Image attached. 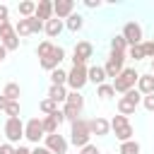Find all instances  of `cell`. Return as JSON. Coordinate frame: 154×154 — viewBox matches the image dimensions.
<instances>
[{
    "label": "cell",
    "instance_id": "cell-1",
    "mask_svg": "<svg viewBox=\"0 0 154 154\" xmlns=\"http://www.w3.org/2000/svg\"><path fill=\"white\" fill-rule=\"evenodd\" d=\"M60 111H63L65 120L75 123V120L82 116V111H84V96H82L79 91H67V99H65V103H63Z\"/></svg>",
    "mask_w": 154,
    "mask_h": 154
},
{
    "label": "cell",
    "instance_id": "cell-2",
    "mask_svg": "<svg viewBox=\"0 0 154 154\" xmlns=\"http://www.w3.org/2000/svg\"><path fill=\"white\" fill-rule=\"evenodd\" d=\"M89 137H91V132H89V120L77 118L75 123H70V144H75L77 149H82V147L89 144Z\"/></svg>",
    "mask_w": 154,
    "mask_h": 154
},
{
    "label": "cell",
    "instance_id": "cell-3",
    "mask_svg": "<svg viewBox=\"0 0 154 154\" xmlns=\"http://www.w3.org/2000/svg\"><path fill=\"white\" fill-rule=\"evenodd\" d=\"M137 77H140V72H137L135 67H123V72L111 82V87H113V91H116V94H125V91L135 89Z\"/></svg>",
    "mask_w": 154,
    "mask_h": 154
},
{
    "label": "cell",
    "instance_id": "cell-4",
    "mask_svg": "<svg viewBox=\"0 0 154 154\" xmlns=\"http://www.w3.org/2000/svg\"><path fill=\"white\" fill-rule=\"evenodd\" d=\"M142 103V94L137 91V89H130V91H125L120 99H118V103H116V108H118V113L120 116H132L135 111H137V106Z\"/></svg>",
    "mask_w": 154,
    "mask_h": 154
},
{
    "label": "cell",
    "instance_id": "cell-5",
    "mask_svg": "<svg viewBox=\"0 0 154 154\" xmlns=\"http://www.w3.org/2000/svg\"><path fill=\"white\" fill-rule=\"evenodd\" d=\"M111 132L116 135V140H120V142H128V140H132V135H135V130H132V125H130V118H125V116H113L111 120Z\"/></svg>",
    "mask_w": 154,
    "mask_h": 154
},
{
    "label": "cell",
    "instance_id": "cell-6",
    "mask_svg": "<svg viewBox=\"0 0 154 154\" xmlns=\"http://www.w3.org/2000/svg\"><path fill=\"white\" fill-rule=\"evenodd\" d=\"M87 65H72L67 70V82L65 87H70V91H82L84 84H87Z\"/></svg>",
    "mask_w": 154,
    "mask_h": 154
},
{
    "label": "cell",
    "instance_id": "cell-7",
    "mask_svg": "<svg viewBox=\"0 0 154 154\" xmlns=\"http://www.w3.org/2000/svg\"><path fill=\"white\" fill-rule=\"evenodd\" d=\"M125 53H116V51H111L108 53V58H106V65H103V72H106V77H118L120 72H123V67H125Z\"/></svg>",
    "mask_w": 154,
    "mask_h": 154
},
{
    "label": "cell",
    "instance_id": "cell-8",
    "mask_svg": "<svg viewBox=\"0 0 154 154\" xmlns=\"http://www.w3.org/2000/svg\"><path fill=\"white\" fill-rule=\"evenodd\" d=\"M22 137H24V123H22V118H7L5 120V142L17 144Z\"/></svg>",
    "mask_w": 154,
    "mask_h": 154
},
{
    "label": "cell",
    "instance_id": "cell-9",
    "mask_svg": "<svg viewBox=\"0 0 154 154\" xmlns=\"http://www.w3.org/2000/svg\"><path fill=\"white\" fill-rule=\"evenodd\" d=\"M24 137L29 140V142H34V144H38L43 137H46V132H43V125H41V118H29L26 123H24Z\"/></svg>",
    "mask_w": 154,
    "mask_h": 154
},
{
    "label": "cell",
    "instance_id": "cell-10",
    "mask_svg": "<svg viewBox=\"0 0 154 154\" xmlns=\"http://www.w3.org/2000/svg\"><path fill=\"white\" fill-rule=\"evenodd\" d=\"M120 36L125 38L128 48H130V46H137V43H142V24H137V22H125V26H123Z\"/></svg>",
    "mask_w": 154,
    "mask_h": 154
},
{
    "label": "cell",
    "instance_id": "cell-11",
    "mask_svg": "<svg viewBox=\"0 0 154 154\" xmlns=\"http://www.w3.org/2000/svg\"><path fill=\"white\" fill-rule=\"evenodd\" d=\"M94 55V46L89 41H77L72 51V65H87V60Z\"/></svg>",
    "mask_w": 154,
    "mask_h": 154
},
{
    "label": "cell",
    "instance_id": "cell-12",
    "mask_svg": "<svg viewBox=\"0 0 154 154\" xmlns=\"http://www.w3.org/2000/svg\"><path fill=\"white\" fill-rule=\"evenodd\" d=\"M65 60V48L63 46H55L53 48V53L48 55V58H41L38 60V65H41V70H46V72H53V70H58L60 67V63Z\"/></svg>",
    "mask_w": 154,
    "mask_h": 154
},
{
    "label": "cell",
    "instance_id": "cell-13",
    "mask_svg": "<svg viewBox=\"0 0 154 154\" xmlns=\"http://www.w3.org/2000/svg\"><path fill=\"white\" fill-rule=\"evenodd\" d=\"M43 147L48 149V152H53V154H67V147H70V142L60 135V132H53V135H46L43 137Z\"/></svg>",
    "mask_w": 154,
    "mask_h": 154
},
{
    "label": "cell",
    "instance_id": "cell-14",
    "mask_svg": "<svg viewBox=\"0 0 154 154\" xmlns=\"http://www.w3.org/2000/svg\"><path fill=\"white\" fill-rule=\"evenodd\" d=\"M0 46H2L7 53L19 48V36L14 34V24H5V26L0 29Z\"/></svg>",
    "mask_w": 154,
    "mask_h": 154
},
{
    "label": "cell",
    "instance_id": "cell-15",
    "mask_svg": "<svg viewBox=\"0 0 154 154\" xmlns=\"http://www.w3.org/2000/svg\"><path fill=\"white\" fill-rule=\"evenodd\" d=\"M65 123V116H63V111L58 108L53 116H43L41 118V125H43V132L46 135H53V132H58V128Z\"/></svg>",
    "mask_w": 154,
    "mask_h": 154
},
{
    "label": "cell",
    "instance_id": "cell-16",
    "mask_svg": "<svg viewBox=\"0 0 154 154\" xmlns=\"http://www.w3.org/2000/svg\"><path fill=\"white\" fill-rule=\"evenodd\" d=\"M72 12H75V0H55L53 2V17L65 22Z\"/></svg>",
    "mask_w": 154,
    "mask_h": 154
},
{
    "label": "cell",
    "instance_id": "cell-17",
    "mask_svg": "<svg viewBox=\"0 0 154 154\" xmlns=\"http://www.w3.org/2000/svg\"><path fill=\"white\" fill-rule=\"evenodd\" d=\"M89 132L96 135V137H106V135H111V123L106 118L96 116L94 120H89Z\"/></svg>",
    "mask_w": 154,
    "mask_h": 154
},
{
    "label": "cell",
    "instance_id": "cell-18",
    "mask_svg": "<svg viewBox=\"0 0 154 154\" xmlns=\"http://www.w3.org/2000/svg\"><path fill=\"white\" fill-rule=\"evenodd\" d=\"M135 89H137L142 96H149V94H154V75H152V72H147V75H140V77H137V84H135Z\"/></svg>",
    "mask_w": 154,
    "mask_h": 154
},
{
    "label": "cell",
    "instance_id": "cell-19",
    "mask_svg": "<svg viewBox=\"0 0 154 154\" xmlns=\"http://www.w3.org/2000/svg\"><path fill=\"white\" fill-rule=\"evenodd\" d=\"M34 17H36L38 22H48V19L53 17V0H38Z\"/></svg>",
    "mask_w": 154,
    "mask_h": 154
},
{
    "label": "cell",
    "instance_id": "cell-20",
    "mask_svg": "<svg viewBox=\"0 0 154 154\" xmlns=\"http://www.w3.org/2000/svg\"><path fill=\"white\" fill-rule=\"evenodd\" d=\"M63 29H65V22H63V19H58V17H51L48 22H43V31H46V36H48V38L60 36V34H63Z\"/></svg>",
    "mask_w": 154,
    "mask_h": 154
},
{
    "label": "cell",
    "instance_id": "cell-21",
    "mask_svg": "<svg viewBox=\"0 0 154 154\" xmlns=\"http://www.w3.org/2000/svg\"><path fill=\"white\" fill-rule=\"evenodd\" d=\"M87 79L91 82V84H106V72H103V65H91V67H87Z\"/></svg>",
    "mask_w": 154,
    "mask_h": 154
},
{
    "label": "cell",
    "instance_id": "cell-22",
    "mask_svg": "<svg viewBox=\"0 0 154 154\" xmlns=\"http://www.w3.org/2000/svg\"><path fill=\"white\" fill-rule=\"evenodd\" d=\"M48 99H53L55 103H65V99H67V87H65V84H51V87H48Z\"/></svg>",
    "mask_w": 154,
    "mask_h": 154
},
{
    "label": "cell",
    "instance_id": "cell-23",
    "mask_svg": "<svg viewBox=\"0 0 154 154\" xmlns=\"http://www.w3.org/2000/svg\"><path fill=\"white\" fill-rule=\"evenodd\" d=\"M82 26H84V17H82L79 12H72V14L65 19V29H67V31H72V34H77Z\"/></svg>",
    "mask_w": 154,
    "mask_h": 154
},
{
    "label": "cell",
    "instance_id": "cell-24",
    "mask_svg": "<svg viewBox=\"0 0 154 154\" xmlns=\"http://www.w3.org/2000/svg\"><path fill=\"white\" fill-rule=\"evenodd\" d=\"M2 96H5L7 101H19V96H22V87H19L17 82H7L5 89H2Z\"/></svg>",
    "mask_w": 154,
    "mask_h": 154
},
{
    "label": "cell",
    "instance_id": "cell-25",
    "mask_svg": "<svg viewBox=\"0 0 154 154\" xmlns=\"http://www.w3.org/2000/svg\"><path fill=\"white\" fill-rule=\"evenodd\" d=\"M17 10H19V17H22V19H29V17H34V12H36V2H34V0H22Z\"/></svg>",
    "mask_w": 154,
    "mask_h": 154
},
{
    "label": "cell",
    "instance_id": "cell-26",
    "mask_svg": "<svg viewBox=\"0 0 154 154\" xmlns=\"http://www.w3.org/2000/svg\"><path fill=\"white\" fill-rule=\"evenodd\" d=\"M140 152H142V147H140V142H137V140L120 142V147H118V154H140Z\"/></svg>",
    "mask_w": 154,
    "mask_h": 154
},
{
    "label": "cell",
    "instance_id": "cell-27",
    "mask_svg": "<svg viewBox=\"0 0 154 154\" xmlns=\"http://www.w3.org/2000/svg\"><path fill=\"white\" fill-rule=\"evenodd\" d=\"M14 34L22 38V36H31V17L29 19H19L14 24Z\"/></svg>",
    "mask_w": 154,
    "mask_h": 154
},
{
    "label": "cell",
    "instance_id": "cell-28",
    "mask_svg": "<svg viewBox=\"0 0 154 154\" xmlns=\"http://www.w3.org/2000/svg\"><path fill=\"white\" fill-rule=\"evenodd\" d=\"M96 96H99L101 101H108V99L116 96V91H113V87L106 82V84H99V87H96Z\"/></svg>",
    "mask_w": 154,
    "mask_h": 154
},
{
    "label": "cell",
    "instance_id": "cell-29",
    "mask_svg": "<svg viewBox=\"0 0 154 154\" xmlns=\"http://www.w3.org/2000/svg\"><path fill=\"white\" fill-rule=\"evenodd\" d=\"M111 51H116V53H128V43H125V38H123L120 34H116V36L111 38Z\"/></svg>",
    "mask_w": 154,
    "mask_h": 154
},
{
    "label": "cell",
    "instance_id": "cell-30",
    "mask_svg": "<svg viewBox=\"0 0 154 154\" xmlns=\"http://www.w3.org/2000/svg\"><path fill=\"white\" fill-rule=\"evenodd\" d=\"M53 48H55V43H51V41H41V43L36 46V55H38V60H41V58H48V55L53 53Z\"/></svg>",
    "mask_w": 154,
    "mask_h": 154
},
{
    "label": "cell",
    "instance_id": "cell-31",
    "mask_svg": "<svg viewBox=\"0 0 154 154\" xmlns=\"http://www.w3.org/2000/svg\"><path fill=\"white\" fill-rule=\"evenodd\" d=\"M125 55H128V58H132L135 63H140V60H144V48H142V43H137V46H130Z\"/></svg>",
    "mask_w": 154,
    "mask_h": 154
},
{
    "label": "cell",
    "instance_id": "cell-32",
    "mask_svg": "<svg viewBox=\"0 0 154 154\" xmlns=\"http://www.w3.org/2000/svg\"><path fill=\"white\" fill-rule=\"evenodd\" d=\"M38 108H41V113H46V116H53V113L58 111V103H55L53 99H48V96H46V99L38 103Z\"/></svg>",
    "mask_w": 154,
    "mask_h": 154
},
{
    "label": "cell",
    "instance_id": "cell-33",
    "mask_svg": "<svg viewBox=\"0 0 154 154\" xmlns=\"http://www.w3.org/2000/svg\"><path fill=\"white\" fill-rule=\"evenodd\" d=\"M65 82H67V72L63 67H58V70L51 72V84H65Z\"/></svg>",
    "mask_w": 154,
    "mask_h": 154
},
{
    "label": "cell",
    "instance_id": "cell-34",
    "mask_svg": "<svg viewBox=\"0 0 154 154\" xmlns=\"http://www.w3.org/2000/svg\"><path fill=\"white\" fill-rule=\"evenodd\" d=\"M2 111L7 113V118H19V101H7Z\"/></svg>",
    "mask_w": 154,
    "mask_h": 154
},
{
    "label": "cell",
    "instance_id": "cell-35",
    "mask_svg": "<svg viewBox=\"0 0 154 154\" xmlns=\"http://www.w3.org/2000/svg\"><path fill=\"white\" fill-rule=\"evenodd\" d=\"M142 48H144V58H152V60H154V38L142 41Z\"/></svg>",
    "mask_w": 154,
    "mask_h": 154
},
{
    "label": "cell",
    "instance_id": "cell-36",
    "mask_svg": "<svg viewBox=\"0 0 154 154\" xmlns=\"http://www.w3.org/2000/svg\"><path fill=\"white\" fill-rule=\"evenodd\" d=\"M7 17H10V7H7V5H0V29H2L5 24H10Z\"/></svg>",
    "mask_w": 154,
    "mask_h": 154
},
{
    "label": "cell",
    "instance_id": "cell-37",
    "mask_svg": "<svg viewBox=\"0 0 154 154\" xmlns=\"http://www.w3.org/2000/svg\"><path fill=\"white\" fill-rule=\"evenodd\" d=\"M142 106H144V111L154 113V94H149V96H142Z\"/></svg>",
    "mask_w": 154,
    "mask_h": 154
},
{
    "label": "cell",
    "instance_id": "cell-38",
    "mask_svg": "<svg viewBox=\"0 0 154 154\" xmlns=\"http://www.w3.org/2000/svg\"><path fill=\"white\" fill-rule=\"evenodd\" d=\"M77 154H101V152H99V147H96V144H91V142H89V144H87V147H82Z\"/></svg>",
    "mask_w": 154,
    "mask_h": 154
},
{
    "label": "cell",
    "instance_id": "cell-39",
    "mask_svg": "<svg viewBox=\"0 0 154 154\" xmlns=\"http://www.w3.org/2000/svg\"><path fill=\"white\" fill-rule=\"evenodd\" d=\"M38 31H43V22H38L36 17H31V34H38Z\"/></svg>",
    "mask_w": 154,
    "mask_h": 154
},
{
    "label": "cell",
    "instance_id": "cell-40",
    "mask_svg": "<svg viewBox=\"0 0 154 154\" xmlns=\"http://www.w3.org/2000/svg\"><path fill=\"white\" fill-rule=\"evenodd\" d=\"M0 154H14V144L2 142V144H0Z\"/></svg>",
    "mask_w": 154,
    "mask_h": 154
},
{
    "label": "cell",
    "instance_id": "cell-41",
    "mask_svg": "<svg viewBox=\"0 0 154 154\" xmlns=\"http://www.w3.org/2000/svg\"><path fill=\"white\" fill-rule=\"evenodd\" d=\"M84 7H89V10H99V7H101V0H84Z\"/></svg>",
    "mask_w": 154,
    "mask_h": 154
},
{
    "label": "cell",
    "instance_id": "cell-42",
    "mask_svg": "<svg viewBox=\"0 0 154 154\" xmlns=\"http://www.w3.org/2000/svg\"><path fill=\"white\" fill-rule=\"evenodd\" d=\"M31 154H53V152H48L46 147H41V144H36V147L31 149Z\"/></svg>",
    "mask_w": 154,
    "mask_h": 154
},
{
    "label": "cell",
    "instance_id": "cell-43",
    "mask_svg": "<svg viewBox=\"0 0 154 154\" xmlns=\"http://www.w3.org/2000/svg\"><path fill=\"white\" fill-rule=\"evenodd\" d=\"M14 154H31V149L24 147V144H19V147H14Z\"/></svg>",
    "mask_w": 154,
    "mask_h": 154
},
{
    "label": "cell",
    "instance_id": "cell-44",
    "mask_svg": "<svg viewBox=\"0 0 154 154\" xmlns=\"http://www.w3.org/2000/svg\"><path fill=\"white\" fill-rule=\"evenodd\" d=\"M5 58H7V51H5V48H2V46H0V63H2V60H5Z\"/></svg>",
    "mask_w": 154,
    "mask_h": 154
},
{
    "label": "cell",
    "instance_id": "cell-45",
    "mask_svg": "<svg viewBox=\"0 0 154 154\" xmlns=\"http://www.w3.org/2000/svg\"><path fill=\"white\" fill-rule=\"evenodd\" d=\"M152 75H154V60H152Z\"/></svg>",
    "mask_w": 154,
    "mask_h": 154
},
{
    "label": "cell",
    "instance_id": "cell-46",
    "mask_svg": "<svg viewBox=\"0 0 154 154\" xmlns=\"http://www.w3.org/2000/svg\"><path fill=\"white\" fill-rule=\"evenodd\" d=\"M0 144H2V137H0Z\"/></svg>",
    "mask_w": 154,
    "mask_h": 154
}]
</instances>
